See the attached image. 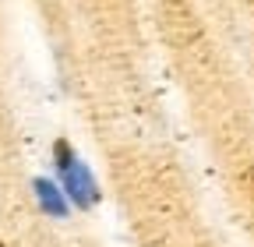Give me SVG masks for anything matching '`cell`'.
I'll return each mask as SVG.
<instances>
[{
  "label": "cell",
  "mask_w": 254,
  "mask_h": 247,
  "mask_svg": "<svg viewBox=\"0 0 254 247\" xmlns=\"http://www.w3.org/2000/svg\"><path fill=\"white\" fill-rule=\"evenodd\" d=\"M53 159H57L53 166L60 170V180H64V191H67V198H71L78 208H85V212H88L95 201H99V187H95V177H92L78 159H74L71 145L64 141V138L53 145Z\"/></svg>",
  "instance_id": "6da1fadb"
},
{
  "label": "cell",
  "mask_w": 254,
  "mask_h": 247,
  "mask_svg": "<svg viewBox=\"0 0 254 247\" xmlns=\"http://www.w3.org/2000/svg\"><path fill=\"white\" fill-rule=\"evenodd\" d=\"M36 198H39V208L46 215H53V219H64V215H67V198H64V191L53 180H46V177L36 180Z\"/></svg>",
  "instance_id": "7a4b0ae2"
},
{
  "label": "cell",
  "mask_w": 254,
  "mask_h": 247,
  "mask_svg": "<svg viewBox=\"0 0 254 247\" xmlns=\"http://www.w3.org/2000/svg\"><path fill=\"white\" fill-rule=\"evenodd\" d=\"M0 247H4V244H0Z\"/></svg>",
  "instance_id": "3957f363"
},
{
  "label": "cell",
  "mask_w": 254,
  "mask_h": 247,
  "mask_svg": "<svg viewBox=\"0 0 254 247\" xmlns=\"http://www.w3.org/2000/svg\"><path fill=\"white\" fill-rule=\"evenodd\" d=\"M251 177H254V173H251Z\"/></svg>",
  "instance_id": "277c9868"
}]
</instances>
